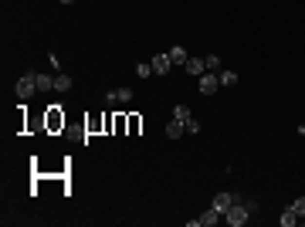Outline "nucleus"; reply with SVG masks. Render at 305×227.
I'll use <instances>...</instances> for the list:
<instances>
[{
	"label": "nucleus",
	"mask_w": 305,
	"mask_h": 227,
	"mask_svg": "<svg viewBox=\"0 0 305 227\" xmlns=\"http://www.w3.org/2000/svg\"><path fill=\"white\" fill-rule=\"evenodd\" d=\"M248 217H251V207H248L244 200H237L228 214H224V221H228L230 227H244V224H248Z\"/></svg>",
	"instance_id": "nucleus-1"
},
{
	"label": "nucleus",
	"mask_w": 305,
	"mask_h": 227,
	"mask_svg": "<svg viewBox=\"0 0 305 227\" xmlns=\"http://www.w3.org/2000/svg\"><path fill=\"white\" fill-rule=\"evenodd\" d=\"M14 92H17V98H31L34 92H38V75H20V81L14 85Z\"/></svg>",
	"instance_id": "nucleus-2"
},
{
	"label": "nucleus",
	"mask_w": 305,
	"mask_h": 227,
	"mask_svg": "<svg viewBox=\"0 0 305 227\" xmlns=\"http://www.w3.org/2000/svg\"><path fill=\"white\" fill-rule=\"evenodd\" d=\"M197 88H200V95H214L221 88V75L217 72H204V75L197 78Z\"/></svg>",
	"instance_id": "nucleus-3"
},
{
	"label": "nucleus",
	"mask_w": 305,
	"mask_h": 227,
	"mask_svg": "<svg viewBox=\"0 0 305 227\" xmlns=\"http://www.w3.org/2000/svg\"><path fill=\"white\" fill-rule=\"evenodd\" d=\"M237 200H241L237 193H230V190H221V193L214 197V204H210V207H214V210H217V214L224 217V214H228V210L234 207V204H237Z\"/></svg>",
	"instance_id": "nucleus-4"
},
{
	"label": "nucleus",
	"mask_w": 305,
	"mask_h": 227,
	"mask_svg": "<svg viewBox=\"0 0 305 227\" xmlns=\"http://www.w3.org/2000/svg\"><path fill=\"white\" fill-rule=\"evenodd\" d=\"M152 75H170V68H173V61H170V55H152Z\"/></svg>",
	"instance_id": "nucleus-5"
},
{
	"label": "nucleus",
	"mask_w": 305,
	"mask_h": 227,
	"mask_svg": "<svg viewBox=\"0 0 305 227\" xmlns=\"http://www.w3.org/2000/svg\"><path fill=\"white\" fill-rule=\"evenodd\" d=\"M105 102H109V105H115V102H133V88H115V92L105 95Z\"/></svg>",
	"instance_id": "nucleus-6"
},
{
	"label": "nucleus",
	"mask_w": 305,
	"mask_h": 227,
	"mask_svg": "<svg viewBox=\"0 0 305 227\" xmlns=\"http://www.w3.org/2000/svg\"><path fill=\"white\" fill-rule=\"evenodd\" d=\"M183 68H187L193 78H200L204 72H207V61H204V58H187V65H183Z\"/></svg>",
	"instance_id": "nucleus-7"
},
{
	"label": "nucleus",
	"mask_w": 305,
	"mask_h": 227,
	"mask_svg": "<svg viewBox=\"0 0 305 227\" xmlns=\"http://www.w3.org/2000/svg\"><path fill=\"white\" fill-rule=\"evenodd\" d=\"M187 58H190V55H187L183 44H173V48H170V61H173V65H187Z\"/></svg>",
	"instance_id": "nucleus-8"
},
{
	"label": "nucleus",
	"mask_w": 305,
	"mask_h": 227,
	"mask_svg": "<svg viewBox=\"0 0 305 227\" xmlns=\"http://www.w3.org/2000/svg\"><path fill=\"white\" fill-rule=\"evenodd\" d=\"M187 132V122H180V119H170V126H166V136L170 139H180Z\"/></svg>",
	"instance_id": "nucleus-9"
},
{
	"label": "nucleus",
	"mask_w": 305,
	"mask_h": 227,
	"mask_svg": "<svg viewBox=\"0 0 305 227\" xmlns=\"http://www.w3.org/2000/svg\"><path fill=\"white\" fill-rule=\"evenodd\" d=\"M197 221H200V227H214V224H217V221H221V214H217V210L210 207V210H204V214H200Z\"/></svg>",
	"instance_id": "nucleus-10"
},
{
	"label": "nucleus",
	"mask_w": 305,
	"mask_h": 227,
	"mask_svg": "<svg viewBox=\"0 0 305 227\" xmlns=\"http://www.w3.org/2000/svg\"><path fill=\"white\" fill-rule=\"evenodd\" d=\"M278 221H282V227H295V224H299V214H295V210L288 207V210H285V214H282Z\"/></svg>",
	"instance_id": "nucleus-11"
},
{
	"label": "nucleus",
	"mask_w": 305,
	"mask_h": 227,
	"mask_svg": "<svg viewBox=\"0 0 305 227\" xmlns=\"http://www.w3.org/2000/svg\"><path fill=\"white\" fill-rule=\"evenodd\" d=\"M55 88V78L51 75H38V92H51Z\"/></svg>",
	"instance_id": "nucleus-12"
},
{
	"label": "nucleus",
	"mask_w": 305,
	"mask_h": 227,
	"mask_svg": "<svg viewBox=\"0 0 305 227\" xmlns=\"http://www.w3.org/2000/svg\"><path fill=\"white\" fill-rule=\"evenodd\" d=\"M72 88V78L68 75H55V92H68Z\"/></svg>",
	"instance_id": "nucleus-13"
},
{
	"label": "nucleus",
	"mask_w": 305,
	"mask_h": 227,
	"mask_svg": "<svg viewBox=\"0 0 305 227\" xmlns=\"http://www.w3.org/2000/svg\"><path fill=\"white\" fill-rule=\"evenodd\" d=\"M173 119H180V122H190L193 115H190V109H187V105H176V109H173Z\"/></svg>",
	"instance_id": "nucleus-14"
},
{
	"label": "nucleus",
	"mask_w": 305,
	"mask_h": 227,
	"mask_svg": "<svg viewBox=\"0 0 305 227\" xmlns=\"http://www.w3.org/2000/svg\"><path fill=\"white\" fill-rule=\"evenodd\" d=\"M204 61H207V72H217V75H221V58H217V55H207Z\"/></svg>",
	"instance_id": "nucleus-15"
},
{
	"label": "nucleus",
	"mask_w": 305,
	"mask_h": 227,
	"mask_svg": "<svg viewBox=\"0 0 305 227\" xmlns=\"http://www.w3.org/2000/svg\"><path fill=\"white\" fill-rule=\"evenodd\" d=\"M221 85H224V88L237 85V72H221Z\"/></svg>",
	"instance_id": "nucleus-16"
},
{
	"label": "nucleus",
	"mask_w": 305,
	"mask_h": 227,
	"mask_svg": "<svg viewBox=\"0 0 305 227\" xmlns=\"http://www.w3.org/2000/svg\"><path fill=\"white\" fill-rule=\"evenodd\" d=\"M136 75H139V78H150L152 75V65H150V61H139V65H136Z\"/></svg>",
	"instance_id": "nucleus-17"
},
{
	"label": "nucleus",
	"mask_w": 305,
	"mask_h": 227,
	"mask_svg": "<svg viewBox=\"0 0 305 227\" xmlns=\"http://www.w3.org/2000/svg\"><path fill=\"white\" fill-rule=\"evenodd\" d=\"M292 210H295L299 217H305V197H299V200H292Z\"/></svg>",
	"instance_id": "nucleus-18"
},
{
	"label": "nucleus",
	"mask_w": 305,
	"mask_h": 227,
	"mask_svg": "<svg viewBox=\"0 0 305 227\" xmlns=\"http://www.w3.org/2000/svg\"><path fill=\"white\" fill-rule=\"evenodd\" d=\"M187 132H190V136H197V132H200V122H197V119H190V122H187Z\"/></svg>",
	"instance_id": "nucleus-19"
},
{
	"label": "nucleus",
	"mask_w": 305,
	"mask_h": 227,
	"mask_svg": "<svg viewBox=\"0 0 305 227\" xmlns=\"http://www.w3.org/2000/svg\"><path fill=\"white\" fill-rule=\"evenodd\" d=\"M61 3H75V0H61Z\"/></svg>",
	"instance_id": "nucleus-20"
}]
</instances>
